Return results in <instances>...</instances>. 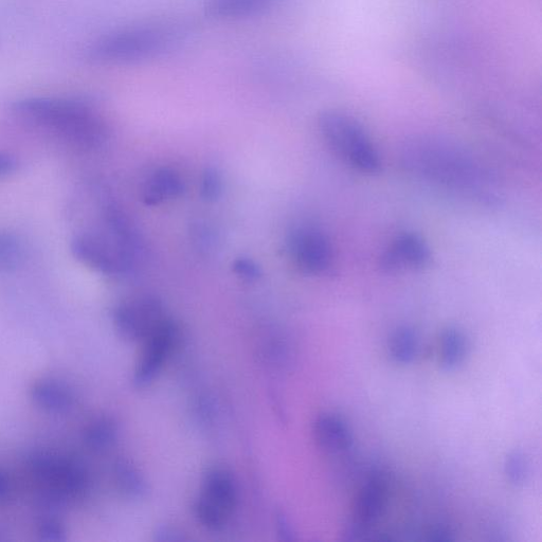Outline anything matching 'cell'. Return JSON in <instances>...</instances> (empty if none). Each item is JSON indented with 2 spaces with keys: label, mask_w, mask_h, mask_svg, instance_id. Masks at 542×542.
<instances>
[{
  "label": "cell",
  "mask_w": 542,
  "mask_h": 542,
  "mask_svg": "<svg viewBox=\"0 0 542 542\" xmlns=\"http://www.w3.org/2000/svg\"><path fill=\"white\" fill-rule=\"evenodd\" d=\"M13 112L69 146L95 151L110 139V129L96 108L86 101L56 97H31L18 100Z\"/></svg>",
  "instance_id": "1"
},
{
  "label": "cell",
  "mask_w": 542,
  "mask_h": 542,
  "mask_svg": "<svg viewBox=\"0 0 542 542\" xmlns=\"http://www.w3.org/2000/svg\"><path fill=\"white\" fill-rule=\"evenodd\" d=\"M403 167L428 182L484 200L491 180L472 156L443 140L414 138L401 152Z\"/></svg>",
  "instance_id": "2"
},
{
  "label": "cell",
  "mask_w": 542,
  "mask_h": 542,
  "mask_svg": "<svg viewBox=\"0 0 542 542\" xmlns=\"http://www.w3.org/2000/svg\"><path fill=\"white\" fill-rule=\"evenodd\" d=\"M135 239L123 215L113 206L104 209L97 226L74 234L70 250L84 266L106 276L128 271L135 257Z\"/></svg>",
  "instance_id": "3"
},
{
  "label": "cell",
  "mask_w": 542,
  "mask_h": 542,
  "mask_svg": "<svg viewBox=\"0 0 542 542\" xmlns=\"http://www.w3.org/2000/svg\"><path fill=\"white\" fill-rule=\"evenodd\" d=\"M187 32L177 23H149L120 29L98 39L88 49L97 64L126 65L164 56L183 42Z\"/></svg>",
  "instance_id": "4"
},
{
  "label": "cell",
  "mask_w": 542,
  "mask_h": 542,
  "mask_svg": "<svg viewBox=\"0 0 542 542\" xmlns=\"http://www.w3.org/2000/svg\"><path fill=\"white\" fill-rule=\"evenodd\" d=\"M36 498L44 507H62L88 491L89 477L82 464L48 451H36L27 459Z\"/></svg>",
  "instance_id": "5"
},
{
  "label": "cell",
  "mask_w": 542,
  "mask_h": 542,
  "mask_svg": "<svg viewBox=\"0 0 542 542\" xmlns=\"http://www.w3.org/2000/svg\"><path fill=\"white\" fill-rule=\"evenodd\" d=\"M318 126L325 143L350 167L369 175L381 172V156L364 126L355 118L327 111L319 116Z\"/></svg>",
  "instance_id": "6"
},
{
  "label": "cell",
  "mask_w": 542,
  "mask_h": 542,
  "mask_svg": "<svg viewBox=\"0 0 542 542\" xmlns=\"http://www.w3.org/2000/svg\"><path fill=\"white\" fill-rule=\"evenodd\" d=\"M238 490L232 476L224 469L214 468L204 479L200 497L194 505L195 516L211 531L225 528L237 508Z\"/></svg>",
  "instance_id": "7"
},
{
  "label": "cell",
  "mask_w": 542,
  "mask_h": 542,
  "mask_svg": "<svg viewBox=\"0 0 542 542\" xmlns=\"http://www.w3.org/2000/svg\"><path fill=\"white\" fill-rule=\"evenodd\" d=\"M168 319L164 304L153 296H138L122 302L114 312L118 333L132 341L146 340Z\"/></svg>",
  "instance_id": "8"
},
{
  "label": "cell",
  "mask_w": 542,
  "mask_h": 542,
  "mask_svg": "<svg viewBox=\"0 0 542 542\" xmlns=\"http://www.w3.org/2000/svg\"><path fill=\"white\" fill-rule=\"evenodd\" d=\"M288 250L296 266L306 275H323L333 264L331 242L327 234L314 226L295 228L289 234Z\"/></svg>",
  "instance_id": "9"
},
{
  "label": "cell",
  "mask_w": 542,
  "mask_h": 542,
  "mask_svg": "<svg viewBox=\"0 0 542 542\" xmlns=\"http://www.w3.org/2000/svg\"><path fill=\"white\" fill-rule=\"evenodd\" d=\"M178 338L177 325L168 318L146 340L135 371L134 381L139 387L151 384L171 355Z\"/></svg>",
  "instance_id": "10"
},
{
  "label": "cell",
  "mask_w": 542,
  "mask_h": 542,
  "mask_svg": "<svg viewBox=\"0 0 542 542\" xmlns=\"http://www.w3.org/2000/svg\"><path fill=\"white\" fill-rule=\"evenodd\" d=\"M390 479L384 473H375L361 487L354 504V520L351 525L363 532L381 518L388 507Z\"/></svg>",
  "instance_id": "11"
},
{
  "label": "cell",
  "mask_w": 542,
  "mask_h": 542,
  "mask_svg": "<svg viewBox=\"0 0 542 542\" xmlns=\"http://www.w3.org/2000/svg\"><path fill=\"white\" fill-rule=\"evenodd\" d=\"M431 251L418 234H400L384 252L379 265L385 273H396L402 269H423L431 262Z\"/></svg>",
  "instance_id": "12"
},
{
  "label": "cell",
  "mask_w": 542,
  "mask_h": 542,
  "mask_svg": "<svg viewBox=\"0 0 542 542\" xmlns=\"http://www.w3.org/2000/svg\"><path fill=\"white\" fill-rule=\"evenodd\" d=\"M318 446L332 455L348 453L354 444L353 433L347 422L336 414L319 415L314 424Z\"/></svg>",
  "instance_id": "13"
},
{
  "label": "cell",
  "mask_w": 542,
  "mask_h": 542,
  "mask_svg": "<svg viewBox=\"0 0 542 542\" xmlns=\"http://www.w3.org/2000/svg\"><path fill=\"white\" fill-rule=\"evenodd\" d=\"M281 0H206L205 14L215 21H237L260 15Z\"/></svg>",
  "instance_id": "14"
},
{
  "label": "cell",
  "mask_w": 542,
  "mask_h": 542,
  "mask_svg": "<svg viewBox=\"0 0 542 542\" xmlns=\"http://www.w3.org/2000/svg\"><path fill=\"white\" fill-rule=\"evenodd\" d=\"M185 190L183 178L168 168L155 171L143 185L142 197L149 206L166 203L182 195Z\"/></svg>",
  "instance_id": "15"
},
{
  "label": "cell",
  "mask_w": 542,
  "mask_h": 542,
  "mask_svg": "<svg viewBox=\"0 0 542 542\" xmlns=\"http://www.w3.org/2000/svg\"><path fill=\"white\" fill-rule=\"evenodd\" d=\"M31 397L36 405L53 412H63L74 405L71 391L53 381L35 383L31 388Z\"/></svg>",
  "instance_id": "16"
},
{
  "label": "cell",
  "mask_w": 542,
  "mask_h": 542,
  "mask_svg": "<svg viewBox=\"0 0 542 542\" xmlns=\"http://www.w3.org/2000/svg\"><path fill=\"white\" fill-rule=\"evenodd\" d=\"M466 352V340L461 331L455 328L445 330L441 335V364L447 369L457 368Z\"/></svg>",
  "instance_id": "17"
},
{
  "label": "cell",
  "mask_w": 542,
  "mask_h": 542,
  "mask_svg": "<svg viewBox=\"0 0 542 542\" xmlns=\"http://www.w3.org/2000/svg\"><path fill=\"white\" fill-rule=\"evenodd\" d=\"M389 350L395 363L401 365L412 363L418 352L417 335L407 327L397 329L390 338Z\"/></svg>",
  "instance_id": "18"
},
{
  "label": "cell",
  "mask_w": 542,
  "mask_h": 542,
  "mask_svg": "<svg viewBox=\"0 0 542 542\" xmlns=\"http://www.w3.org/2000/svg\"><path fill=\"white\" fill-rule=\"evenodd\" d=\"M118 429L110 419H98L88 425L84 432L86 443L95 449H105L112 446L117 439Z\"/></svg>",
  "instance_id": "19"
},
{
  "label": "cell",
  "mask_w": 542,
  "mask_h": 542,
  "mask_svg": "<svg viewBox=\"0 0 542 542\" xmlns=\"http://www.w3.org/2000/svg\"><path fill=\"white\" fill-rule=\"evenodd\" d=\"M24 258V246L15 234L0 231V271H8L20 265Z\"/></svg>",
  "instance_id": "20"
},
{
  "label": "cell",
  "mask_w": 542,
  "mask_h": 542,
  "mask_svg": "<svg viewBox=\"0 0 542 542\" xmlns=\"http://www.w3.org/2000/svg\"><path fill=\"white\" fill-rule=\"evenodd\" d=\"M115 479L119 489L131 496L141 495L146 491V483L137 469L128 462H118L115 466Z\"/></svg>",
  "instance_id": "21"
},
{
  "label": "cell",
  "mask_w": 542,
  "mask_h": 542,
  "mask_svg": "<svg viewBox=\"0 0 542 542\" xmlns=\"http://www.w3.org/2000/svg\"><path fill=\"white\" fill-rule=\"evenodd\" d=\"M505 475L514 485L525 483L529 476V462L520 450L511 453L504 464Z\"/></svg>",
  "instance_id": "22"
},
{
  "label": "cell",
  "mask_w": 542,
  "mask_h": 542,
  "mask_svg": "<svg viewBox=\"0 0 542 542\" xmlns=\"http://www.w3.org/2000/svg\"><path fill=\"white\" fill-rule=\"evenodd\" d=\"M222 193V178L218 171L208 169L202 180V196L206 201L218 200Z\"/></svg>",
  "instance_id": "23"
},
{
  "label": "cell",
  "mask_w": 542,
  "mask_h": 542,
  "mask_svg": "<svg viewBox=\"0 0 542 542\" xmlns=\"http://www.w3.org/2000/svg\"><path fill=\"white\" fill-rule=\"evenodd\" d=\"M39 534L47 541H63L66 539V530L57 519H46L39 526Z\"/></svg>",
  "instance_id": "24"
},
{
  "label": "cell",
  "mask_w": 542,
  "mask_h": 542,
  "mask_svg": "<svg viewBox=\"0 0 542 542\" xmlns=\"http://www.w3.org/2000/svg\"><path fill=\"white\" fill-rule=\"evenodd\" d=\"M234 273L247 281L257 280L261 271L259 266L252 260L249 259H239L233 264Z\"/></svg>",
  "instance_id": "25"
},
{
  "label": "cell",
  "mask_w": 542,
  "mask_h": 542,
  "mask_svg": "<svg viewBox=\"0 0 542 542\" xmlns=\"http://www.w3.org/2000/svg\"><path fill=\"white\" fill-rule=\"evenodd\" d=\"M429 540L437 542H448L455 540V532L447 525L438 523V525L431 526L427 532Z\"/></svg>",
  "instance_id": "26"
},
{
  "label": "cell",
  "mask_w": 542,
  "mask_h": 542,
  "mask_svg": "<svg viewBox=\"0 0 542 542\" xmlns=\"http://www.w3.org/2000/svg\"><path fill=\"white\" fill-rule=\"evenodd\" d=\"M13 496V485L9 475L0 468V504L9 502Z\"/></svg>",
  "instance_id": "27"
},
{
  "label": "cell",
  "mask_w": 542,
  "mask_h": 542,
  "mask_svg": "<svg viewBox=\"0 0 542 542\" xmlns=\"http://www.w3.org/2000/svg\"><path fill=\"white\" fill-rule=\"evenodd\" d=\"M18 168L15 156L9 153H0V178L13 174Z\"/></svg>",
  "instance_id": "28"
}]
</instances>
